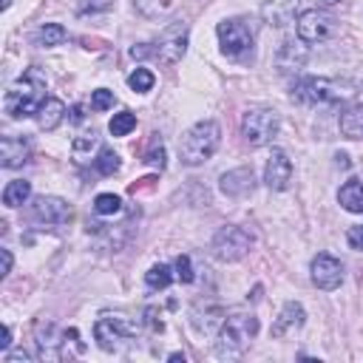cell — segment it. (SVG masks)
<instances>
[{
  "label": "cell",
  "mask_w": 363,
  "mask_h": 363,
  "mask_svg": "<svg viewBox=\"0 0 363 363\" xmlns=\"http://www.w3.org/2000/svg\"><path fill=\"white\" fill-rule=\"evenodd\" d=\"M45 102V74L31 65L23 71V77L6 91V99H3V108L9 116L20 119V116H31L40 111V105Z\"/></svg>",
  "instance_id": "obj_1"
},
{
  "label": "cell",
  "mask_w": 363,
  "mask_h": 363,
  "mask_svg": "<svg viewBox=\"0 0 363 363\" xmlns=\"http://www.w3.org/2000/svg\"><path fill=\"white\" fill-rule=\"evenodd\" d=\"M255 335H258V318L235 312V315L221 320V329H218V337H216V354L227 357V360L230 357H241Z\"/></svg>",
  "instance_id": "obj_2"
},
{
  "label": "cell",
  "mask_w": 363,
  "mask_h": 363,
  "mask_svg": "<svg viewBox=\"0 0 363 363\" xmlns=\"http://www.w3.org/2000/svg\"><path fill=\"white\" fill-rule=\"evenodd\" d=\"M218 142H221V128H218V122L201 119V122H196V125L182 136V142H179V156H182L184 164L196 167V164L207 162V159L216 153Z\"/></svg>",
  "instance_id": "obj_3"
},
{
  "label": "cell",
  "mask_w": 363,
  "mask_h": 363,
  "mask_svg": "<svg viewBox=\"0 0 363 363\" xmlns=\"http://www.w3.org/2000/svg\"><path fill=\"white\" fill-rule=\"evenodd\" d=\"M94 337H96L99 349L113 352V349H119L125 340L136 337V323H133L128 315H122V312H105V315L94 323Z\"/></svg>",
  "instance_id": "obj_4"
},
{
  "label": "cell",
  "mask_w": 363,
  "mask_h": 363,
  "mask_svg": "<svg viewBox=\"0 0 363 363\" xmlns=\"http://www.w3.org/2000/svg\"><path fill=\"white\" fill-rule=\"evenodd\" d=\"M278 128H281V116L272 108H250L241 116V136L250 145H255V147L272 142L275 133H278Z\"/></svg>",
  "instance_id": "obj_5"
},
{
  "label": "cell",
  "mask_w": 363,
  "mask_h": 363,
  "mask_svg": "<svg viewBox=\"0 0 363 363\" xmlns=\"http://www.w3.org/2000/svg\"><path fill=\"white\" fill-rule=\"evenodd\" d=\"M292 99L312 105V108H326V105H337L343 99V91L323 77H303L292 85Z\"/></svg>",
  "instance_id": "obj_6"
},
{
  "label": "cell",
  "mask_w": 363,
  "mask_h": 363,
  "mask_svg": "<svg viewBox=\"0 0 363 363\" xmlns=\"http://www.w3.org/2000/svg\"><path fill=\"white\" fill-rule=\"evenodd\" d=\"M187 37H190V26H187L184 20H173L170 26L162 28V34H159L156 43H153L156 57H159L162 62H167V65L179 62V60L184 57V51H187Z\"/></svg>",
  "instance_id": "obj_7"
},
{
  "label": "cell",
  "mask_w": 363,
  "mask_h": 363,
  "mask_svg": "<svg viewBox=\"0 0 363 363\" xmlns=\"http://www.w3.org/2000/svg\"><path fill=\"white\" fill-rule=\"evenodd\" d=\"M250 247H252V235L235 224H227L213 235V255L218 261H238L250 252Z\"/></svg>",
  "instance_id": "obj_8"
},
{
  "label": "cell",
  "mask_w": 363,
  "mask_h": 363,
  "mask_svg": "<svg viewBox=\"0 0 363 363\" xmlns=\"http://www.w3.org/2000/svg\"><path fill=\"white\" fill-rule=\"evenodd\" d=\"M216 31H218L221 51H224L227 57H244L247 51H252V40H255V34H252V28H250L244 20H238V17H233V20H221Z\"/></svg>",
  "instance_id": "obj_9"
},
{
  "label": "cell",
  "mask_w": 363,
  "mask_h": 363,
  "mask_svg": "<svg viewBox=\"0 0 363 363\" xmlns=\"http://www.w3.org/2000/svg\"><path fill=\"white\" fill-rule=\"evenodd\" d=\"M295 31L301 43H323L335 34V20L326 11L309 9V11H301V17L295 20Z\"/></svg>",
  "instance_id": "obj_10"
},
{
  "label": "cell",
  "mask_w": 363,
  "mask_h": 363,
  "mask_svg": "<svg viewBox=\"0 0 363 363\" xmlns=\"http://www.w3.org/2000/svg\"><path fill=\"white\" fill-rule=\"evenodd\" d=\"M28 218L37 224H65L71 221V204L60 196H37L28 207Z\"/></svg>",
  "instance_id": "obj_11"
},
{
  "label": "cell",
  "mask_w": 363,
  "mask_h": 363,
  "mask_svg": "<svg viewBox=\"0 0 363 363\" xmlns=\"http://www.w3.org/2000/svg\"><path fill=\"white\" fill-rule=\"evenodd\" d=\"M309 272H312V284L318 289H326V292L329 289H337L340 281H343V264L335 255H329V252H318L312 258Z\"/></svg>",
  "instance_id": "obj_12"
},
{
  "label": "cell",
  "mask_w": 363,
  "mask_h": 363,
  "mask_svg": "<svg viewBox=\"0 0 363 363\" xmlns=\"http://www.w3.org/2000/svg\"><path fill=\"white\" fill-rule=\"evenodd\" d=\"M264 182L269 190H286L289 182H292V159L284 153V150H272L269 159H267V167H264Z\"/></svg>",
  "instance_id": "obj_13"
},
{
  "label": "cell",
  "mask_w": 363,
  "mask_h": 363,
  "mask_svg": "<svg viewBox=\"0 0 363 363\" xmlns=\"http://www.w3.org/2000/svg\"><path fill=\"white\" fill-rule=\"evenodd\" d=\"M221 193L230 196V199H244L252 193L255 187V176H252V167H235V170H227L218 182Z\"/></svg>",
  "instance_id": "obj_14"
},
{
  "label": "cell",
  "mask_w": 363,
  "mask_h": 363,
  "mask_svg": "<svg viewBox=\"0 0 363 363\" xmlns=\"http://www.w3.org/2000/svg\"><path fill=\"white\" fill-rule=\"evenodd\" d=\"M31 156V145L26 136H3L0 139V164L14 170V167H23Z\"/></svg>",
  "instance_id": "obj_15"
},
{
  "label": "cell",
  "mask_w": 363,
  "mask_h": 363,
  "mask_svg": "<svg viewBox=\"0 0 363 363\" xmlns=\"http://www.w3.org/2000/svg\"><path fill=\"white\" fill-rule=\"evenodd\" d=\"M340 130L349 139H363V88L340 113Z\"/></svg>",
  "instance_id": "obj_16"
},
{
  "label": "cell",
  "mask_w": 363,
  "mask_h": 363,
  "mask_svg": "<svg viewBox=\"0 0 363 363\" xmlns=\"http://www.w3.org/2000/svg\"><path fill=\"white\" fill-rule=\"evenodd\" d=\"M303 320H306V312H303V306H301V303H295V301L284 303L281 315H278V318H275V323H272V337H286L289 332L301 329V326H303Z\"/></svg>",
  "instance_id": "obj_17"
},
{
  "label": "cell",
  "mask_w": 363,
  "mask_h": 363,
  "mask_svg": "<svg viewBox=\"0 0 363 363\" xmlns=\"http://www.w3.org/2000/svg\"><path fill=\"white\" fill-rule=\"evenodd\" d=\"M34 116H37V125H40L43 130H54V128L62 122V116H65V105H62V99H57V96H45V102L40 105V111H37Z\"/></svg>",
  "instance_id": "obj_18"
},
{
  "label": "cell",
  "mask_w": 363,
  "mask_h": 363,
  "mask_svg": "<svg viewBox=\"0 0 363 363\" xmlns=\"http://www.w3.org/2000/svg\"><path fill=\"white\" fill-rule=\"evenodd\" d=\"M337 201L343 210L349 213H363V184L357 179H349L340 190H337Z\"/></svg>",
  "instance_id": "obj_19"
},
{
  "label": "cell",
  "mask_w": 363,
  "mask_h": 363,
  "mask_svg": "<svg viewBox=\"0 0 363 363\" xmlns=\"http://www.w3.org/2000/svg\"><path fill=\"white\" fill-rule=\"evenodd\" d=\"M303 60H306V51L292 40H286L278 51V68L281 71H298L303 65Z\"/></svg>",
  "instance_id": "obj_20"
},
{
  "label": "cell",
  "mask_w": 363,
  "mask_h": 363,
  "mask_svg": "<svg viewBox=\"0 0 363 363\" xmlns=\"http://www.w3.org/2000/svg\"><path fill=\"white\" fill-rule=\"evenodd\" d=\"M28 196H31V182L14 179V182H9L6 190H3V204H6V207H20V204L28 201Z\"/></svg>",
  "instance_id": "obj_21"
},
{
  "label": "cell",
  "mask_w": 363,
  "mask_h": 363,
  "mask_svg": "<svg viewBox=\"0 0 363 363\" xmlns=\"http://www.w3.org/2000/svg\"><path fill=\"white\" fill-rule=\"evenodd\" d=\"M292 9H295L292 0H269V3L264 6V17L269 20V26H284Z\"/></svg>",
  "instance_id": "obj_22"
},
{
  "label": "cell",
  "mask_w": 363,
  "mask_h": 363,
  "mask_svg": "<svg viewBox=\"0 0 363 363\" xmlns=\"http://www.w3.org/2000/svg\"><path fill=\"white\" fill-rule=\"evenodd\" d=\"M65 28L62 26H57V23H45V26H40V31L34 34V43L37 45H45V48H51V45H60V43H65Z\"/></svg>",
  "instance_id": "obj_23"
},
{
  "label": "cell",
  "mask_w": 363,
  "mask_h": 363,
  "mask_svg": "<svg viewBox=\"0 0 363 363\" xmlns=\"http://www.w3.org/2000/svg\"><path fill=\"white\" fill-rule=\"evenodd\" d=\"M170 281H173V272H170L167 264H156V267H150V269L145 272V284H147L150 289H164Z\"/></svg>",
  "instance_id": "obj_24"
},
{
  "label": "cell",
  "mask_w": 363,
  "mask_h": 363,
  "mask_svg": "<svg viewBox=\"0 0 363 363\" xmlns=\"http://www.w3.org/2000/svg\"><path fill=\"white\" fill-rule=\"evenodd\" d=\"M133 128H136V116H133L130 111L113 113V119H111V125H108V130H111L113 136H128Z\"/></svg>",
  "instance_id": "obj_25"
},
{
  "label": "cell",
  "mask_w": 363,
  "mask_h": 363,
  "mask_svg": "<svg viewBox=\"0 0 363 363\" xmlns=\"http://www.w3.org/2000/svg\"><path fill=\"white\" fill-rule=\"evenodd\" d=\"M94 167H96L102 176H113V173L119 170V156H116L111 147H102L99 156L94 159Z\"/></svg>",
  "instance_id": "obj_26"
},
{
  "label": "cell",
  "mask_w": 363,
  "mask_h": 363,
  "mask_svg": "<svg viewBox=\"0 0 363 363\" xmlns=\"http://www.w3.org/2000/svg\"><path fill=\"white\" fill-rule=\"evenodd\" d=\"M94 210H96L99 216H113V213L122 210V199H119L116 193H99V196L94 199Z\"/></svg>",
  "instance_id": "obj_27"
},
{
  "label": "cell",
  "mask_w": 363,
  "mask_h": 363,
  "mask_svg": "<svg viewBox=\"0 0 363 363\" xmlns=\"http://www.w3.org/2000/svg\"><path fill=\"white\" fill-rule=\"evenodd\" d=\"M153 82H156V77H153L147 68H136V71L128 77V85H130L133 91H139V94L150 91V88H153Z\"/></svg>",
  "instance_id": "obj_28"
},
{
  "label": "cell",
  "mask_w": 363,
  "mask_h": 363,
  "mask_svg": "<svg viewBox=\"0 0 363 363\" xmlns=\"http://www.w3.org/2000/svg\"><path fill=\"white\" fill-rule=\"evenodd\" d=\"M113 102H116V96H113V91H108V88H96V91L91 94V108H94V111H108V108H113Z\"/></svg>",
  "instance_id": "obj_29"
},
{
  "label": "cell",
  "mask_w": 363,
  "mask_h": 363,
  "mask_svg": "<svg viewBox=\"0 0 363 363\" xmlns=\"http://www.w3.org/2000/svg\"><path fill=\"white\" fill-rule=\"evenodd\" d=\"M170 3H173V0H136V9H139L142 14H147V17H159L162 11L170 9Z\"/></svg>",
  "instance_id": "obj_30"
},
{
  "label": "cell",
  "mask_w": 363,
  "mask_h": 363,
  "mask_svg": "<svg viewBox=\"0 0 363 363\" xmlns=\"http://www.w3.org/2000/svg\"><path fill=\"white\" fill-rule=\"evenodd\" d=\"M173 269H176V278H179L182 284H190V281H193V264H190V255H179L176 264H173Z\"/></svg>",
  "instance_id": "obj_31"
},
{
  "label": "cell",
  "mask_w": 363,
  "mask_h": 363,
  "mask_svg": "<svg viewBox=\"0 0 363 363\" xmlns=\"http://www.w3.org/2000/svg\"><path fill=\"white\" fill-rule=\"evenodd\" d=\"M111 0H79V14H94V11H108Z\"/></svg>",
  "instance_id": "obj_32"
},
{
  "label": "cell",
  "mask_w": 363,
  "mask_h": 363,
  "mask_svg": "<svg viewBox=\"0 0 363 363\" xmlns=\"http://www.w3.org/2000/svg\"><path fill=\"white\" fill-rule=\"evenodd\" d=\"M346 241H349V247H352V250H363V224H357V227H349V233H346Z\"/></svg>",
  "instance_id": "obj_33"
},
{
  "label": "cell",
  "mask_w": 363,
  "mask_h": 363,
  "mask_svg": "<svg viewBox=\"0 0 363 363\" xmlns=\"http://www.w3.org/2000/svg\"><path fill=\"white\" fill-rule=\"evenodd\" d=\"M130 57H133V60H145V57H156V51H153L150 43H139V45L130 48Z\"/></svg>",
  "instance_id": "obj_34"
},
{
  "label": "cell",
  "mask_w": 363,
  "mask_h": 363,
  "mask_svg": "<svg viewBox=\"0 0 363 363\" xmlns=\"http://www.w3.org/2000/svg\"><path fill=\"white\" fill-rule=\"evenodd\" d=\"M145 162H147V164H156V167L162 170V167H164V147L159 145L156 150H150V153L145 156Z\"/></svg>",
  "instance_id": "obj_35"
},
{
  "label": "cell",
  "mask_w": 363,
  "mask_h": 363,
  "mask_svg": "<svg viewBox=\"0 0 363 363\" xmlns=\"http://www.w3.org/2000/svg\"><path fill=\"white\" fill-rule=\"evenodd\" d=\"M94 145H96V133H88V136L74 139V150H91Z\"/></svg>",
  "instance_id": "obj_36"
},
{
  "label": "cell",
  "mask_w": 363,
  "mask_h": 363,
  "mask_svg": "<svg viewBox=\"0 0 363 363\" xmlns=\"http://www.w3.org/2000/svg\"><path fill=\"white\" fill-rule=\"evenodd\" d=\"M145 318H147V326H150L153 332H162V329H164V323L156 318V309H153V306H147V309H145Z\"/></svg>",
  "instance_id": "obj_37"
},
{
  "label": "cell",
  "mask_w": 363,
  "mask_h": 363,
  "mask_svg": "<svg viewBox=\"0 0 363 363\" xmlns=\"http://www.w3.org/2000/svg\"><path fill=\"white\" fill-rule=\"evenodd\" d=\"M20 360H31V354L26 349H17V352H9L6 354V363H20Z\"/></svg>",
  "instance_id": "obj_38"
},
{
  "label": "cell",
  "mask_w": 363,
  "mask_h": 363,
  "mask_svg": "<svg viewBox=\"0 0 363 363\" xmlns=\"http://www.w3.org/2000/svg\"><path fill=\"white\" fill-rule=\"evenodd\" d=\"M9 346H11V329L3 326V332H0V349H9Z\"/></svg>",
  "instance_id": "obj_39"
},
{
  "label": "cell",
  "mask_w": 363,
  "mask_h": 363,
  "mask_svg": "<svg viewBox=\"0 0 363 363\" xmlns=\"http://www.w3.org/2000/svg\"><path fill=\"white\" fill-rule=\"evenodd\" d=\"M0 255H3V272L0 275H9V269H11V252L9 250H0Z\"/></svg>",
  "instance_id": "obj_40"
},
{
  "label": "cell",
  "mask_w": 363,
  "mask_h": 363,
  "mask_svg": "<svg viewBox=\"0 0 363 363\" xmlns=\"http://www.w3.org/2000/svg\"><path fill=\"white\" fill-rule=\"evenodd\" d=\"M71 119H74V122H82V119H85V113H82V105H74V108H71Z\"/></svg>",
  "instance_id": "obj_41"
},
{
  "label": "cell",
  "mask_w": 363,
  "mask_h": 363,
  "mask_svg": "<svg viewBox=\"0 0 363 363\" xmlns=\"http://www.w3.org/2000/svg\"><path fill=\"white\" fill-rule=\"evenodd\" d=\"M167 360H182V363H184V354H182V352H173Z\"/></svg>",
  "instance_id": "obj_42"
},
{
  "label": "cell",
  "mask_w": 363,
  "mask_h": 363,
  "mask_svg": "<svg viewBox=\"0 0 363 363\" xmlns=\"http://www.w3.org/2000/svg\"><path fill=\"white\" fill-rule=\"evenodd\" d=\"M318 3H320V6H337L340 0H318Z\"/></svg>",
  "instance_id": "obj_43"
},
{
  "label": "cell",
  "mask_w": 363,
  "mask_h": 363,
  "mask_svg": "<svg viewBox=\"0 0 363 363\" xmlns=\"http://www.w3.org/2000/svg\"><path fill=\"white\" fill-rule=\"evenodd\" d=\"M0 6H3V9H9V6H11V0H3V3H0Z\"/></svg>",
  "instance_id": "obj_44"
}]
</instances>
